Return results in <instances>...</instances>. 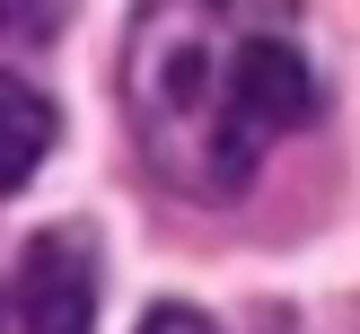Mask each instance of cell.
<instances>
[{
	"label": "cell",
	"instance_id": "2",
	"mask_svg": "<svg viewBox=\"0 0 360 334\" xmlns=\"http://www.w3.org/2000/svg\"><path fill=\"white\" fill-rule=\"evenodd\" d=\"M88 326H97V238L62 220L18 255V334H88Z\"/></svg>",
	"mask_w": 360,
	"mask_h": 334
},
{
	"label": "cell",
	"instance_id": "3",
	"mask_svg": "<svg viewBox=\"0 0 360 334\" xmlns=\"http://www.w3.org/2000/svg\"><path fill=\"white\" fill-rule=\"evenodd\" d=\"M53 132H62L53 97H44L35 79H18V70H0V193H18L35 167H44Z\"/></svg>",
	"mask_w": 360,
	"mask_h": 334
},
{
	"label": "cell",
	"instance_id": "5",
	"mask_svg": "<svg viewBox=\"0 0 360 334\" xmlns=\"http://www.w3.org/2000/svg\"><path fill=\"white\" fill-rule=\"evenodd\" d=\"M141 334H211V316H202V308H185V299H158V308L141 316Z\"/></svg>",
	"mask_w": 360,
	"mask_h": 334
},
{
	"label": "cell",
	"instance_id": "4",
	"mask_svg": "<svg viewBox=\"0 0 360 334\" xmlns=\"http://www.w3.org/2000/svg\"><path fill=\"white\" fill-rule=\"evenodd\" d=\"M70 27V0H0V44H53Z\"/></svg>",
	"mask_w": 360,
	"mask_h": 334
},
{
	"label": "cell",
	"instance_id": "1",
	"mask_svg": "<svg viewBox=\"0 0 360 334\" xmlns=\"http://www.w3.org/2000/svg\"><path fill=\"white\" fill-rule=\"evenodd\" d=\"M123 105L158 185L220 203L316 115V70L246 0H141L123 35Z\"/></svg>",
	"mask_w": 360,
	"mask_h": 334
}]
</instances>
